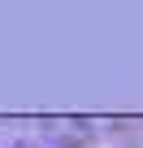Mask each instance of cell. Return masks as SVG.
Returning a JSON list of instances; mask_svg holds the SVG:
<instances>
[]
</instances>
